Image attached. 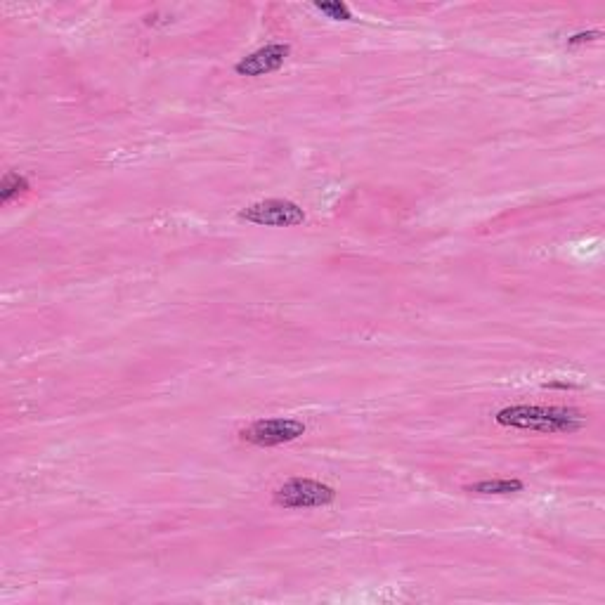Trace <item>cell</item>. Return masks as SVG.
<instances>
[{"instance_id": "cell-1", "label": "cell", "mask_w": 605, "mask_h": 605, "mask_svg": "<svg viewBox=\"0 0 605 605\" xmlns=\"http://www.w3.org/2000/svg\"><path fill=\"white\" fill-rule=\"evenodd\" d=\"M494 419H497L499 426L537 433H575L587 424V419L577 409L539 405H516L499 409Z\"/></svg>"}, {"instance_id": "cell-2", "label": "cell", "mask_w": 605, "mask_h": 605, "mask_svg": "<svg viewBox=\"0 0 605 605\" xmlns=\"http://www.w3.org/2000/svg\"><path fill=\"white\" fill-rule=\"evenodd\" d=\"M334 499V487L310 478H294L275 492V504L282 506V509H322Z\"/></svg>"}, {"instance_id": "cell-3", "label": "cell", "mask_w": 605, "mask_h": 605, "mask_svg": "<svg viewBox=\"0 0 605 605\" xmlns=\"http://www.w3.org/2000/svg\"><path fill=\"white\" fill-rule=\"evenodd\" d=\"M305 211L294 201L265 199L239 211V220L260 227H296L305 223Z\"/></svg>"}, {"instance_id": "cell-4", "label": "cell", "mask_w": 605, "mask_h": 605, "mask_svg": "<svg viewBox=\"0 0 605 605\" xmlns=\"http://www.w3.org/2000/svg\"><path fill=\"white\" fill-rule=\"evenodd\" d=\"M305 431H308V428H305L303 421L279 416V419L253 421L251 426H246L244 431L239 433V438L256 447H277L284 445V442L298 440L301 435H305Z\"/></svg>"}, {"instance_id": "cell-5", "label": "cell", "mask_w": 605, "mask_h": 605, "mask_svg": "<svg viewBox=\"0 0 605 605\" xmlns=\"http://www.w3.org/2000/svg\"><path fill=\"white\" fill-rule=\"evenodd\" d=\"M289 52L291 48L286 43H270L265 45V48L242 57V60L234 64V71H237L239 76H251V78L272 74V71L284 67V60L289 57Z\"/></svg>"}, {"instance_id": "cell-6", "label": "cell", "mask_w": 605, "mask_h": 605, "mask_svg": "<svg viewBox=\"0 0 605 605\" xmlns=\"http://www.w3.org/2000/svg\"><path fill=\"white\" fill-rule=\"evenodd\" d=\"M523 480L502 478V480H480L476 485H468L466 492L471 494H516L523 492Z\"/></svg>"}, {"instance_id": "cell-7", "label": "cell", "mask_w": 605, "mask_h": 605, "mask_svg": "<svg viewBox=\"0 0 605 605\" xmlns=\"http://www.w3.org/2000/svg\"><path fill=\"white\" fill-rule=\"evenodd\" d=\"M26 190H29V180H26L24 175L8 173L3 178V185H0V201H3V204H10L12 199L19 197V194H24Z\"/></svg>"}, {"instance_id": "cell-8", "label": "cell", "mask_w": 605, "mask_h": 605, "mask_svg": "<svg viewBox=\"0 0 605 605\" xmlns=\"http://www.w3.org/2000/svg\"><path fill=\"white\" fill-rule=\"evenodd\" d=\"M315 8L329 19H341V22H350V19H353V12H350L348 5L341 3V0H336V3H317Z\"/></svg>"}, {"instance_id": "cell-9", "label": "cell", "mask_w": 605, "mask_h": 605, "mask_svg": "<svg viewBox=\"0 0 605 605\" xmlns=\"http://www.w3.org/2000/svg\"><path fill=\"white\" fill-rule=\"evenodd\" d=\"M596 38H601V31H587V34H575L570 38V45H580V43H587V41H596Z\"/></svg>"}]
</instances>
